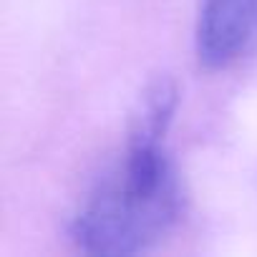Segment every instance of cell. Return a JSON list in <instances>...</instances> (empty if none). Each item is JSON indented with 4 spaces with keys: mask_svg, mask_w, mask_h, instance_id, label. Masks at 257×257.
Segmentation results:
<instances>
[{
    "mask_svg": "<svg viewBox=\"0 0 257 257\" xmlns=\"http://www.w3.org/2000/svg\"><path fill=\"white\" fill-rule=\"evenodd\" d=\"M184 187L164 142L126 139L71 222L73 244L96 257L152 252L179 224Z\"/></svg>",
    "mask_w": 257,
    "mask_h": 257,
    "instance_id": "6da1fadb",
    "label": "cell"
},
{
    "mask_svg": "<svg viewBox=\"0 0 257 257\" xmlns=\"http://www.w3.org/2000/svg\"><path fill=\"white\" fill-rule=\"evenodd\" d=\"M257 43V0H199L194 51L199 66L219 71Z\"/></svg>",
    "mask_w": 257,
    "mask_h": 257,
    "instance_id": "7a4b0ae2",
    "label": "cell"
},
{
    "mask_svg": "<svg viewBox=\"0 0 257 257\" xmlns=\"http://www.w3.org/2000/svg\"><path fill=\"white\" fill-rule=\"evenodd\" d=\"M177 106H179V88H177L174 78L172 76H154L144 86V91L132 111L126 139H132V142H164L169 126L174 121Z\"/></svg>",
    "mask_w": 257,
    "mask_h": 257,
    "instance_id": "3957f363",
    "label": "cell"
}]
</instances>
